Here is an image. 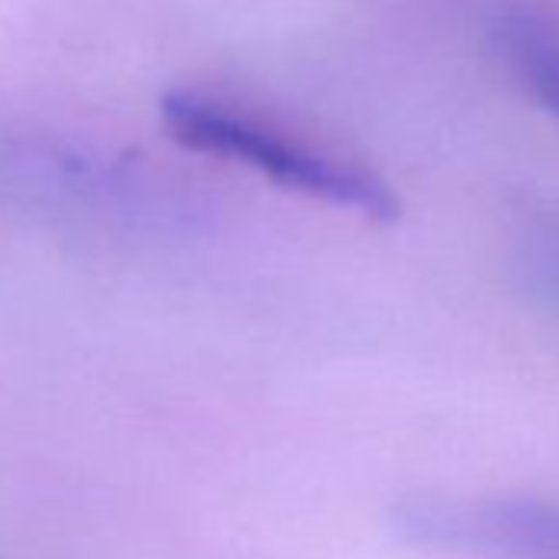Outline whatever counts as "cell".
<instances>
[{
	"label": "cell",
	"instance_id": "6da1fadb",
	"mask_svg": "<svg viewBox=\"0 0 559 559\" xmlns=\"http://www.w3.org/2000/svg\"><path fill=\"white\" fill-rule=\"evenodd\" d=\"M162 119L181 145L247 165L287 191L310 194L372 221H395L402 211L395 191L382 178L333 155L313 152L310 145L290 142L287 135L217 99L198 93H168L162 99Z\"/></svg>",
	"mask_w": 559,
	"mask_h": 559
},
{
	"label": "cell",
	"instance_id": "7a4b0ae2",
	"mask_svg": "<svg viewBox=\"0 0 559 559\" xmlns=\"http://www.w3.org/2000/svg\"><path fill=\"white\" fill-rule=\"evenodd\" d=\"M399 536L477 559H559V503L533 497L415 500L392 513Z\"/></svg>",
	"mask_w": 559,
	"mask_h": 559
},
{
	"label": "cell",
	"instance_id": "3957f363",
	"mask_svg": "<svg viewBox=\"0 0 559 559\" xmlns=\"http://www.w3.org/2000/svg\"><path fill=\"white\" fill-rule=\"evenodd\" d=\"M490 37L513 83L559 122V17L536 8H510L497 14Z\"/></svg>",
	"mask_w": 559,
	"mask_h": 559
},
{
	"label": "cell",
	"instance_id": "277c9868",
	"mask_svg": "<svg viewBox=\"0 0 559 559\" xmlns=\"http://www.w3.org/2000/svg\"><path fill=\"white\" fill-rule=\"evenodd\" d=\"M526 270L533 287L559 304V224L543 227L530 237V253H526Z\"/></svg>",
	"mask_w": 559,
	"mask_h": 559
}]
</instances>
